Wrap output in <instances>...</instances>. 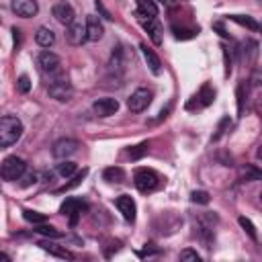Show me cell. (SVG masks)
<instances>
[{"label": "cell", "mask_w": 262, "mask_h": 262, "mask_svg": "<svg viewBox=\"0 0 262 262\" xmlns=\"http://www.w3.org/2000/svg\"><path fill=\"white\" fill-rule=\"evenodd\" d=\"M23 133V123L16 117H0V147H8L18 141Z\"/></svg>", "instance_id": "1"}, {"label": "cell", "mask_w": 262, "mask_h": 262, "mask_svg": "<svg viewBox=\"0 0 262 262\" xmlns=\"http://www.w3.org/2000/svg\"><path fill=\"white\" fill-rule=\"evenodd\" d=\"M133 182H135L137 190H141V192H151V190H156V188L162 184V178H160V174H158L156 170H151V168H137L135 174H133Z\"/></svg>", "instance_id": "2"}, {"label": "cell", "mask_w": 262, "mask_h": 262, "mask_svg": "<svg viewBox=\"0 0 262 262\" xmlns=\"http://www.w3.org/2000/svg\"><path fill=\"white\" fill-rule=\"evenodd\" d=\"M47 92H49L51 98H55V100H59V102H66V100L72 98L74 88H72L70 80H68L63 74H57V76H53V80L49 82Z\"/></svg>", "instance_id": "3"}, {"label": "cell", "mask_w": 262, "mask_h": 262, "mask_svg": "<svg viewBox=\"0 0 262 262\" xmlns=\"http://www.w3.org/2000/svg\"><path fill=\"white\" fill-rule=\"evenodd\" d=\"M25 170H27V164H25V160L18 158V156H8V158H4V162L0 164V176H2L4 180H8V182L18 180Z\"/></svg>", "instance_id": "4"}, {"label": "cell", "mask_w": 262, "mask_h": 262, "mask_svg": "<svg viewBox=\"0 0 262 262\" xmlns=\"http://www.w3.org/2000/svg\"><path fill=\"white\" fill-rule=\"evenodd\" d=\"M213 100H215V90H213V86H211V84H203L201 90L186 102V108H188V111H192V108H205V106H209Z\"/></svg>", "instance_id": "5"}, {"label": "cell", "mask_w": 262, "mask_h": 262, "mask_svg": "<svg viewBox=\"0 0 262 262\" xmlns=\"http://www.w3.org/2000/svg\"><path fill=\"white\" fill-rule=\"evenodd\" d=\"M151 90H147V88H137L131 96H129V100H127V106H129V111L131 113H141V111H145L147 106H149V102H151Z\"/></svg>", "instance_id": "6"}, {"label": "cell", "mask_w": 262, "mask_h": 262, "mask_svg": "<svg viewBox=\"0 0 262 262\" xmlns=\"http://www.w3.org/2000/svg\"><path fill=\"white\" fill-rule=\"evenodd\" d=\"M86 209H88V205H86L84 201H80V199H66V201L61 203V207H59V213H61V215H68V217H70V223L76 225L78 217H80Z\"/></svg>", "instance_id": "7"}, {"label": "cell", "mask_w": 262, "mask_h": 262, "mask_svg": "<svg viewBox=\"0 0 262 262\" xmlns=\"http://www.w3.org/2000/svg\"><path fill=\"white\" fill-rule=\"evenodd\" d=\"M39 66L45 74L49 76H57L61 74V57L55 55L53 51H41L39 53Z\"/></svg>", "instance_id": "8"}, {"label": "cell", "mask_w": 262, "mask_h": 262, "mask_svg": "<svg viewBox=\"0 0 262 262\" xmlns=\"http://www.w3.org/2000/svg\"><path fill=\"white\" fill-rule=\"evenodd\" d=\"M78 147H80V143H78L76 139L66 137V139H59V141L53 143V147H51V156L57 158V160H66V158L74 156V154L78 151Z\"/></svg>", "instance_id": "9"}, {"label": "cell", "mask_w": 262, "mask_h": 262, "mask_svg": "<svg viewBox=\"0 0 262 262\" xmlns=\"http://www.w3.org/2000/svg\"><path fill=\"white\" fill-rule=\"evenodd\" d=\"M10 8L16 16H23V18H31L39 12L37 0H10Z\"/></svg>", "instance_id": "10"}, {"label": "cell", "mask_w": 262, "mask_h": 262, "mask_svg": "<svg viewBox=\"0 0 262 262\" xmlns=\"http://www.w3.org/2000/svg\"><path fill=\"white\" fill-rule=\"evenodd\" d=\"M86 39L88 41H100L102 35H104V27L100 23V18L96 14H88L86 16Z\"/></svg>", "instance_id": "11"}, {"label": "cell", "mask_w": 262, "mask_h": 262, "mask_svg": "<svg viewBox=\"0 0 262 262\" xmlns=\"http://www.w3.org/2000/svg\"><path fill=\"white\" fill-rule=\"evenodd\" d=\"M115 205H117V209L121 211V215L125 217V221H135V211H137V207H135V201L129 196V194H121V196H117L115 199Z\"/></svg>", "instance_id": "12"}, {"label": "cell", "mask_w": 262, "mask_h": 262, "mask_svg": "<svg viewBox=\"0 0 262 262\" xmlns=\"http://www.w3.org/2000/svg\"><path fill=\"white\" fill-rule=\"evenodd\" d=\"M92 108L98 117H111L119 111V100L117 98H98V100H94Z\"/></svg>", "instance_id": "13"}, {"label": "cell", "mask_w": 262, "mask_h": 262, "mask_svg": "<svg viewBox=\"0 0 262 262\" xmlns=\"http://www.w3.org/2000/svg\"><path fill=\"white\" fill-rule=\"evenodd\" d=\"M53 16H55V20L57 23H61V25H70V23H74V8H72V4H68V2H57V4H53Z\"/></svg>", "instance_id": "14"}, {"label": "cell", "mask_w": 262, "mask_h": 262, "mask_svg": "<svg viewBox=\"0 0 262 262\" xmlns=\"http://www.w3.org/2000/svg\"><path fill=\"white\" fill-rule=\"evenodd\" d=\"M66 37L70 45H82L86 41V27L82 23H70L66 29Z\"/></svg>", "instance_id": "15"}, {"label": "cell", "mask_w": 262, "mask_h": 262, "mask_svg": "<svg viewBox=\"0 0 262 262\" xmlns=\"http://www.w3.org/2000/svg\"><path fill=\"white\" fill-rule=\"evenodd\" d=\"M139 20H141L145 33L149 35L151 43L160 45V43H162V25L158 23V18H139Z\"/></svg>", "instance_id": "16"}, {"label": "cell", "mask_w": 262, "mask_h": 262, "mask_svg": "<svg viewBox=\"0 0 262 262\" xmlns=\"http://www.w3.org/2000/svg\"><path fill=\"white\" fill-rule=\"evenodd\" d=\"M139 49H141V53H143V59H145V63H147V68H149V72L158 76V74L162 72V61H160V57L156 55V51H154V49H149L145 43H141V45H139Z\"/></svg>", "instance_id": "17"}, {"label": "cell", "mask_w": 262, "mask_h": 262, "mask_svg": "<svg viewBox=\"0 0 262 262\" xmlns=\"http://www.w3.org/2000/svg\"><path fill=\"white\" fill-rule=\"evenodd\" d=\"M137 2V18H156L158 6L154 0H135Z\"/></svg>", "instance_id": "18"}, {"label": "cell", "mask_w": 262, "mask_h": 262, "mask_svg": "<svg viewBox=\"0 0 262 262\" xmlns=\"http://www.w3.org/2000/svg\"><path fill=\"white\" fill-rule=\"evenodd\" d=\"M39 246L45 250V252H49V254H53V256H57V258H68V260H72L74 258V254L70 252V250H66V248H61V246H57V244H53V242H49V239H43V242H39Z\"/></svg>", "instance_id": "19"}, {"label": "cell", "mask_w": 262, "mask_h": 262, "mask_svg": "<svg viewBox=\"0 0 262 262\" xmlns=\"http://www.w3.org/2000/svg\"><path fill=\"white\" fill-rule=\"evenodd\" d=\"M35 41L41 45V47H51L55 43V33L49 29V27H39L37 33H35Z\"/></svg>", "instance_id": "20"}, {"label": "cell", "mask_w": 262, "mask_h": 262, "mask_svg": "<svg viewBox=\"0 0 262 262\" xmlns=\"http://www.w3.org/2000/svg\"><path fill=\"white\" fill-rule=\"evenodd\" d=\"M102 178H104L106 182H123L125 172H123V168L113 166V168H106V170L102 172Z\"/></svg>", "instance_id": "21"}, {"label": "cell", "mask_w": 262, "mask_h": 262, "mask_svg": "<svg viewBox=\"0 0 262 262\" xmlns=\"http://www.w3.org/2000/svg\"><path fill=\"white\" fill-rule=\"evenodd\" d=\"M233 23H237V25H242V27H248V29H252V31H258L260 29V25H258V20H254L252 16H242V14H231L229 16Z\"/></svg>", "instance_id": "22"}, {"label": "cell", "mask_w": 262, "mask_h": 262, "mask_svg": "<svg viewBox=\"0 0 262 262\" xmlns=\"http://www.w3.org/2000/svg\"><path fill=\"white\" fill-rule=\"evenodd\" d=\"M76 170H78V166H76L74 162H70V160H63V162L57 166V174H59V176H63V178L72 176Z\"/></svg>", "instance_id": "23"}, {"label": "cell", "mask_w": 262, "mask_h": 262, "mask_svg": "<svg viewBox=\"0 0 262 262\" xmlns=\"http://www.w3.org/2000/svg\"><path fill=\"white\" fill-rule=\"evenodd\" d=\"M23 217H25L29 223H35V225L47 221V217H45L43 213H37V211H31V209H25V211H23Z\"/></svg>", "instance_id": "24"}, {"label": "cell", "mask_w": 262, "mask_h": 262, "mask_svg": "<svg viewBox=\"0 0 262 262\" xmlns=\"http://www.w3.org/2000/svg\"><path fill=\"white\" fill-rule=\"evenodd\" d=\"M147 147H149V143H147V141H141L139 145H135V147L129 149V158H131V160H139L141 156L147 154Z\"/></svg>", "instance_id": "25"}, {"label": "cell", "mask_w": 262, "mask_h": 262, "mask_svg": "<svg viewBox=\"0 0 262 262\" xmlns=\"http://www.w3.org/2000/svg\"><path fill=\"white\" fill-rule=\"evenodd\" d=\"M35 231H37V233H41V235H47V237H61V231H57L55 227L45 225V223H39V227H37Z\"/></svg>", "instance_id": "26"}, {"label": "cell", "mask_w": 262, "mask_h": 262, "mask_svg": "<svg viewBox=\"0 0 262 262\" xmlns=\"http://www.w3.org/2000/svg\"><path fill=\"white\" fill-rule=\"evenodd\" d=\"M18 180H20V186L27 188V186H31V184L37 182V172H33V170H25L23 176H20Z\"/></svg>", "instance_id": "27"}, {"label": "cell", "mask_w": 262, "mask_h": 262, "mask_svg": "<svg viewBox=\"0 0 262 262\" xmlns=\"http://www.w3.org/2000/svg\"><path fill=\"white\" fill-rule=\"evenodd\" d=\"M237 221H239V225L246 229V233H248V235H250V237L256 242V239H258V233H256V227L252 225V221H250V219H246V217H239Z\"/></svg>", "instance_id": "28"}, {"label": "cell", "mask_w": 262, "mask_h": 262, "mask_svg": "<svg viewBox=\"0 0 262 262\" xmlns=\"http://www.w3.org/2000/svg\"><path fill=\"white\" fill-rule=\"evenodd\" d=\"M190 201H192V203H199V205H207L211 199H209V192H205V190H194V192L190 194Z\"/></svg>", "instance_id": "29"}, {"label": "cell", "mask_w": 262, "mask_h": 262, "mask_svg": "<svg viewBox=\"0 0 262 262\" xmlns=\"http://www.w3.org/2000/svg\"><path fill=\"white\" fill-rule=\"evenodd\" d=\"M16 90L20 92V94H27L29 90H31V80H29V76H20L18 78V82H16Z\"/></svg>", "instance_id": "30"}, {"label": "cell", "mask_w": 262, "mask_h": 262, "mask_svg": "<svg viewBox=\"0 0 262 262\" xmlns=\"http://www.w3.org/2000/svg\"><path fill=\"white\" fill-rule=\"evenodd\" d=\"M180 260H184V262H199V260H201V256H199L194 250L186 248V250H182V252H180Z\"/></svg>", "instance_id": "31"}, {"label": "cell", "mask_w": 262, "mask_h": 262, "mask_svg": "<svg viewBox=\"0 0 262 262\" xmlns=\"http://www.w3.org/2000/svg\"><path fill=\"white\" fill-rule=\"evenodd\" d=\"M244 84H239L237 86V111H239V115L244 113Z\"/></svg>", "instance_id": "32"}, {"label": "cell", "mask_w": 262, "mask_h": 262, "mask_svg": "<svg viewBox=\"0 0 262 262\" xmlns=\"http://www.w3.org/2000/svg\"><path fill=\"white\" fill-rule=\"evenodd\" d=\"M227 125H229V119L225 117V119H223V121L219 123V127H217V133L213 135V139H215V141H217V139H219V137H221V135L225 133V127H227Z\"/></svg>", "instance_id": "33"}, {"label": "cell", "mask_w": 262, "mask_h": 262, "mask_svg": "<svg viewBox=\"0 0 262 262\" xmlns=\"http://www.w3.org/2000/svg\"><path fill=\"white\" fill-rule=\"evenodd\" d=\"M0 262H10V256L4 254V252H0Z\"/></svg>", "instance_id": "34"}]
</instances>
